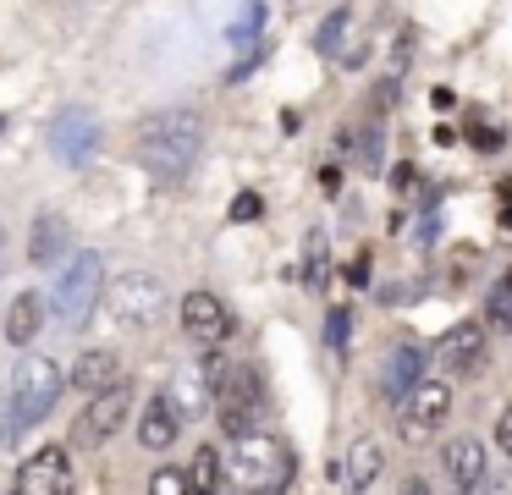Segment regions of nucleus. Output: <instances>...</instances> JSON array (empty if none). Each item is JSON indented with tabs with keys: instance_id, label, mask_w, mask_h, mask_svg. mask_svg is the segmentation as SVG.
Segmentation results:
<instances>
[{
	"instance_id": "f3484780",
	"label": "nucleus",
	"mask_w": 512,
	"mask_h": 495,
	"mask_svg": "<svg viewBox=\"0 0 512 495\" xmlns=\"http://www.w3.org/2000/svg\"><path fill=\"white\" fill-rule=\"evenodd\" d=\"M116 374H122V358H116V352H105V347H94V352H83L78 363H72V374L67 380L78 385V391H111V385H122L116 380Z\"/></svg>"
},
{
	"instance_id": "5701e85b",
	"label": "nucleus",
	"mask_w": 512,
	"mask_h": 495,
	"mask_svg": "<svg viewBox=\"0 0 512 495\" xmlns=\"http://www.w3.org/2000/svg\"><path fill=\"white\" fill-rule=\"evenodd\" d=\"M485 319H490V325H501V330H512V270L501 275L496 286H490V297H485Z\"/></svg>"
},
{
	"instance_id": "6ab92c4d",
	"label": "nucleus",
	"mask_w": 512,
	"mask_h": 495,
	"mask_svg": "<svg viewBox=\"0 0 512 495\" xmlns=\"http://www.w3.org/2000/svg\"><path fill=\"white\" fill-rule=\"evenodd\" d=\"M188 479H193V495H215V490H221V451H215V446H199V451H193Z\"/></svg>"
},
{
	"instance_id": "423d86ee",
	"label": "nucleus",
	"mask_w": 512,
	"mask_h": 495,
	"mask_svg": "<svg viewBox=\"0 0 512 495\" xmlns=\"http://www.w3.org/2000/svg\"><path fill=\"white\" fill-rule=\"evenodd\" d=\"M160 297H166V286L155 281V275L133 270V275H116L111 292H105V308H111L116 325H144V319H155Z\"/></svg>"
},
{
	"instance_id": "0eeeda50",
	"label": "nucleus",
	"mask_w": 512,
	"mask_h": 495,
	"mask_svg": "<svg viewBox=\"0 0 512 495\" xmlns=\"http://www.w3.org/2000/svg\"><path fill=\"white\" fill-rule=\"evenodd\" d=\"M446 413H452V385L446 380H424L419 391L402 402V440H430L435 429L446 424Z\"/></svg>"
},
{
	"instance_id": "2f4dec72",
	"label": "nucleus",
	"mask_w": 512,
	"mask_h": 495,
	"mask_svg": "<svg viewBox=\"0 0 512 495\" xmlns=\"http://www.w3.org/2000/svg\"><path fill=\"white\" fill-rule=\"evenodd\" d=\"M347 281H353V286H364V281H369V259H358L353 270H347Z\"/></svg>"
},
{
	"instance_id": "4be33fe9",
	"label": "nucleus",
	"mask_w": 512,
	"mask_h": 495,
	"mask_svg": "<svg viewBox=\"0 0 512 495\" xmlns=\"http://www.w3.org/2000/svg\"><path fill=\"white\" fill-rule=\"evenodd\" d=\"M259 28H265V6H259V0H243V11H237V22L226 28V39L232 44H259Z\"/></svg>"
},
{
	"instance_id": "b1692460",
	"label": "nucleus",
	"mask_w": 512,
	"mask_h": 495,
	"mask_svg": "<svg viewBox=\"0 0 512 495\" xmlns=\"http://www.w3.org/2000/svg\"><path fill=\"white\" fill-rule=\"evenodd\" d=\"M149 495H193L188 468H160L155 479H149Z\"/></svg>"
},
{
	"instance_id": "aec40b11",
	"label": "nucleus",
	"mask_w": 512,
	"mask_h": 495,
	"mask_svg": "<svg viewBox=\"0 0 512 495\" xmlns=\"http://www.w3.org/2000/svg\"><path fill=\"white\" fill-rule=\"evenodd\" d=\"M375 479H380V446L375 440H358L353 457H347V484H353V490H369Z\"/></svg>"
},
{
	"instance_id": "a878e982",
	"label": "nucleus",
	"mask_w": 512,
	"mask_h": 495,
	"mask_svg": "<svg viewBox=\"0 0 512 495\" xmlns=\"http://www.w3.org/2000/svg\"><path fill=\"white\" fill-rule=\"evenodd\" d=\"M259 215H265V198L259 193H237L232 198V220H259Z\"/></svg>"
},
{
	"instance_id": "412c9836",
	"label": "nucleus",
	"mask_w": 512,
	"mask_h": 495,
	"mask_svg": "<svg viewBox=\"0 0 512 495\" xmlns=\"http://www.w3.org/2000/svg\"><path fill=\"white\" fill-rule=\"evenodd\" d=\"M347 33H353V6H342V11H331L325 17V28H320V50L325 55H342V61H353V50H347Z\"/></svg>"
},
{
	"instance_id": "6e6552de",
	"label": "nucleus",
	"mask_w": 512,
	"mask_h": 495,
	"mask_svg": "<svg viewBox=\"0 0 512 495\" xmlns=\"http://www.w3.org/2000/svg\"><path fill=\"white\" fill-rule=\"evenodd\" d=\"M67 490H72V462L61 446L34 451L12 479V495H67Z\"/></svg>"
},
{
	"instance_id": "ddd939ff",
	"label": "nucleus",
	"mask_w": 512,
	"mask_h": 495,
	"mask_svg": "<svg viewBox=\"0 0 512 495\" xmlns=\"http://www.w3.org/2000/svg\"><path fill=\"white\" fill-rule=\"evenodd\" d=\"M177 435H182L177 402H171V396H149L144 418H138V446H144V451H166Z\"/></svg>"
},
{
	"instance_id": "c85d7f7f",
	"label": "nucleus",
	"mask_w": 512,
	"mask_h": 495,
	"mask_svg": "<svg viewBox=\"0 0 512 495\" xmlns=\"http://www.w3.org/2000/svg\"><path fill=\"white\" fill-rule=\"evenodd\" d=\"M320 253H325V242H320V231L309 237V286H320Z\"/></svg>"
},
{
	"instance_id": "393cba45",
	"label": "nucleus",
	"mask_w": 512,
	"mask_h": 495,
	"mask_svg": "<svg viewBox=\"0 0 512 495\" xmlns=\"http://www.w3.org/2000/svg\"><path fill=\"white\" fill-rule=\"evenodd\" d=\"M347 325H353V314H347V308H331V314H325V341H331L336 352L347 347Z\"/></svg>"
},
{
	"instance_id": "cd10ccee",
	"label": "nucleus",
	"mask_w": 512,
	"mask_h": 495,
	"mask_svg": "<svg viewBox=\"0 0 512 495\" xmlns=\"http://www.w3.org/2000/svg\"><path fill=\"white\" fill-rule=\"evenodd\" d=\"M177 402H182V407H188V413H199V402H204V391H199V380H193V374H188V380H182V391H177Z\"/></svg>"
},
{
	"instance_id": "f8f14e48",
	"label": "nucleus",
	"mask_w": 512,
	"mask_h": 495,
	"mask_svg": "<svg viewBox=\"0 0 512 495\" xmlns=\"http://www.w3.org/2000/svg\"><path fill=\"white\" fill-rule=\"evenodd\" d=\"M479 358H485V325H474V319H463V325H452L441 341H435V363H441L452 380H463V374L479 369Z\"/></svg>"
},
{
	"instance_id": "72a5a7b5",
	"label": "nucleus",
	"mask_w": 512,
	"mask_h": 495,
	"mask_svg": "<svg viewBox=\"0 0 512 495\" xmlns=\"http://www.w3.org/2000/svg\"><path fill=\"white\" fill-rule=\"evenodd\" d=\"M0 264H6V237H0Z\"/></svg>"
},
{
	"instance_id": "39448f33",
	"label": "nucleus",
	"mask_w": 512,
	"mask_h": 495,
	"mask_svg": "<svg viewBox=\"0 0 512 495\" xmlns=\"http://www.w3.org/2000/svg\"><path fill=\"white\" fill-rule=\"evenodd\" d=\"M215 391H221V429L232 440L254 435V413L265 407V385H259L254 369H221V380H215Z\"/></svg>"
},
{
	"instance_id": "f257e3e1",
	"label": "nucleus",
	"mask_w": 512,
	"mask_h": 495,
	"mask_svg": "<svg viewBox=\"0 0 512 495\" xmlns=\"http://www.w3.org/2000/svg\"><path fill=\"white\" fill-rule=\"evenodd\" d=\"M61 396V363L56 358H23L12 374V391H6V413H0V440L17 446L34 424H45L50 407Z\"/></svg>"
},
{
	"instance_id": "bb28decb",
	"label": "nucleus",
	"mask_w": 512,
	"mask_h": 495,
	"mask_svg": "<svg viewBox=\"0 0 512 495\" xmlns=\"http://www.w3.org/2000/svg\"><path fill=\"white\" fill-rule=\"evenodd\" d=\"M468 495H512V473H485Z\"/></svg>"
},
{
	"instance_id": "dca6fc26",
	"label": "nucleus",
	"mask_w": 512,
	"mask_h": 495,
	"mask_svg": "<svg viewBox=\"0 0 512 495\" xmlns=\"http://www.w3.org/2000/svg\"><path fill=\"white\" fill-rule=\"evenodd\" d=\"M441 462H446V473L457 479V490H474V484L490 473V468H485V446H479V440H468V435L446 440Z\"/></svg>"
},
{
	"instance_id": "7ed1b4c3",
	"label": "nucleus",
	"mask_w": 512,
	"mask_h": 495,
	"mask_svg": "<svg viewBox=\"0 0 512 495\" xmlns=\"http://www.w3.org/2000/svg\"><path fill=\"white\" fill-rule=\"evenodd\" d=\"M232 484L237 495H287L292 484V446L281 435H270V429H254V435L237 440L232 451Z\"/></svg>"
},
{
	"instance_id": "f704fd0d",
	"label": "nucleus",
	"mask_w": 512,
	"mask_h": 495,
	"mask_svg": "<svg viewBox=\"0 0 512 495\" xmlns=\"http://www.w3.org/2000/svg\"><path fill=\"white\" fill-rule=\"evenodd\" d=\"M0 127H6V116H0Z\"/></svg>"
},
{
	"instance_id": "c756f323",
	"label": "nucleus",
	"mask_w": 512,
	"mask_h": 495,
	"mask_svg": "<svg viewBox=\"0 0 512 495\" xmlns=\"http://www.w3.org/2000/svg\"><path fill=\"white\" fill-rule=\"evenodd\" d=\"M496 440H501V451H507V457H512V407H507V413H501V424H496Z\"/></svg>"
},
{
	"instance_id": "f03ea898",
	"label": "nucleus",
	"mask_w": 512,
	"mask_h": 495,
	"mask_svg": "<svg viewBox=\"0 0 512 495\" xmlns=\"http://www.w3.org/2000/svg\"><path fill=\"white\" fill-rule=\"evenodd\" d=\"M204 149V116L199 110H160L138 127V160L155 176H182Z\"/></svg>"
},
{
	"instance_id": "9d476101",
	"label": "nucleus",
	"mask_w": 512,
	"mask_h": 495,
	"mask_svg": "<svg viewBox=\"0 0 512 495\" xmlns=\"http://www.w3.org/2000/svg\"><path fill=\"white\" fill-rule=\"evenodd\" d=\"M127 407H133V396H127V385H111V391H100L89 402V413L78 418V446H105V440L122 429V418H127Z\"/></svg>"
},
{
	"instance_id": "4468645a",
	"label": "nucleus",
	"mask_w": 512,
	"mask_h": 495,
	"mask_svg": "<svg viewBox=\"0 0 512 495\" xmlns=\"http://www.w3.org/2000/svg\"><path fill=\"white\" fill-rule=\"evenodd\" d=\"M419 374H424V347H413V341H397L386 358V396L391 402H408L413 391H419Z\"/></svg>"
},
{
	"instance_id": "9b49d317",
	"label": "nucleus",
	"mask_w": 512,
	"mask_h": 495,
	"mask_svg": "<svg viewBox=\"0 0 512 495\" xmlns=\"http://www.w3.org/2000/svg\"><path fill=\"white\" fill-rule=\"evenodd\" d=\"M182 325H188L193 341L221 347V341L232 336V308H226L215 292H188V297H182Z\"/></svg>"
},
{
	"instance_id": "473e14b6",
	"label": "nucleus",
	"mask_w": 512,
	"mask_h": 495,
	"mask_svg": "<svg viewBox=\"0 0 512 495\" xmlns=\"http://www.w3.org/2000/svg\"><path fill=\"white\" fill-rule=\"evenodd\" d=\"M402 495H430V484H424V479H408V484H402Z\"/></svg>"
},
{
	"instance_id": "20e7f679",
	"label": "nucleus",
	"mask_w": 512,
	"mask_h": 495,
	"mask_svg": "<svg viewBox=\"0 0 512 495\" xmlns=\"http://www.w3.org/2000/svg\"><path fill=\"white\" fill-rule=\"evenodd\" d=\"M105 292H111V286H105V259L83 248V253H72V264L61 270V286L50 292V308H56V319L67 330H83Z\"/></svg>"
},
{
	"instance_id": "1a4fd4ad",
	"label": "nucleus",
	"mask_w": 512,
	"mask_h": 495,
	"mask_svg": "<svg viewBox=\"0 0 512 495\" xmlns=\"http://www.w3.org/2000/svg\"><path fill=\"white\" fill-rule=\"evenodd\" d=\"M94 143H100V121L89 110H61L56 127H50V149H56L61 165H89Z\"/></svg>"
},
{
	"instance_id": "a211bd4d",
	"label": "nucleus",
	"mask_w": 512,
	"mask_h": 495,
	"mask_svg": "<svg viewBox=\"0 0 512 495\" xmlns=\"http://www.w3.org/2000/svg\"><path fill=\"white\" fill-rule=\"evenodd\" d=\"M39 319H45L39 292H17V303L6 308V341H12V347H28V341L39 336Z\"/></svg>"
},
{
	"instance_id": "2eb2a0df",
	"label": "nucleus",
	"mask_w": 512,
	"mask_h": 495,
	"mask_svg": "<svg viewBox=\"0 0 512 495\" xmlns=\"http://www.w3.org/2000/svg\"><path fill=\"white\" fill-rule=\"evenodd\" d=\"M67 242H72L67 215H61V209H39L34 231H28V259H34V264H56L61 253H67Z\"/></svg>"
},
{
	"instance_id": "7c9ffc66",
	"label": "nucleus",
	"mask_w": 512,
	"mask_h": 495,
	"mask_svg": "<svg viewBox=\"0 0 512 495\" xmlns=\"http://www.w3.org/2000/svg\"><path fill=\"white\" fill-rule=\"evenodd\" d=\"M468 138H474L479 149H496V143H501V138H496V132H490V127H474V132H468Z\"/></svg>"
}]
</instances>
